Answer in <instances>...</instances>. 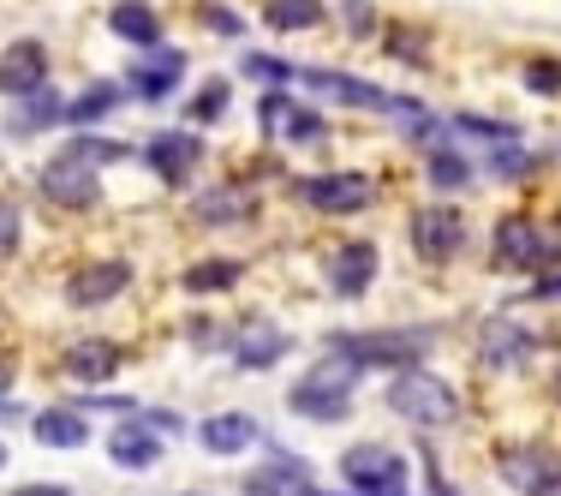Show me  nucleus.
Returning <instances> with one entry per match:
<instances>
[{"mask_svg": "<svg viewBox=\"0 0 561 496\" xmlns=\"http://www.w3.org/2000/svg\"><path fill=\"white\" fill-rule=\"evenodd\" d=\"M436 335L431 329H377V335H329V353L365 377V371H419Z\"/></svg>", "mask_w": 561, "mask_h": 496, "instance_id": "nucleus-1", "label": "nucleus"}, {"mask_svg": "<svg viewBox=\"0 0 561 496\" xmlns=\"http://www.w3.org/2000/svg\"><path fill=\"white\" fill-rule=\"evenodd\" d=\"M353 388H358V371L346 365V359L323 353L317 371H305V377L293 383L287 407L299 413V419H311V425H341L346 413H353Z\"/></svg>", "mask_w": 561, "mask_h": 496, "instance_id": "nucleus-2", "label": "nucleus"}, {"mask_svg": "<svg viewBox=\"0 0 561 496\" xmlns=\"http://www.w3.org/2000/svg\"><path fill=\"white\" fill-rule=\"evenodd\" d=\"M389 413L407 425H419V431H443V425L460 419V395H454L436 371H400L389 383Z\"/></svg>", "mask_w": 561, "mask_h": 496, "instance_id": "nucleus-3", "label": "nucleus"}, {"mask_svg": "<svg viewBox=\"0 0 561 496\" xmlns=\"http://www.w3.org/2000/svg\"><path fill=\"white\" fill-rule=\"evenodd\" d=\"M293 78H305L311 90H323V97H335L346 102V109H377V114H400V120H412V126H424V102H412V97H394V90H377V84H365V78H353V72H323V66H293Z\"/></svg>", "mask_w": 561, "mask_h": 496, "instance_id": "nucleus-4", "label": "nucleus"}, {"mask_svg": "<svg viewBox=\"0 0 561 496\" xmlns=\"http://www.w3.org/2000/svg\"><path fill=\"white\" fill-rule=\"evenodd\" d=\"M299 198L323 216H358L377 204V180L370 173H311V180H299Z\"/></svg>", "mask_w": 561, "mask_h": 496, "instance_id": "nucleus-5", "label": "nucleus"}, {"mask_svg": "<svg viewBox=\"0 0 561 496\" xmlns=\"http://www.w3.org/2000/svg\"><path fill=\"white\" fill-rule=\"evenodd\" d=\"M496 258L519 263V270H556V263H561V239L550 234V227L526 222V216H507L496 227Z\"/></svg>", "mask_w": 561, "mask_h": 496, "instance_id": "nucleus-6", "label": "nucleus"}, {"mask_svg": "<svg viewBox=\"0 0 561 496\" xmlns=\"http://www.w3.org/2000/svg\"><path fill=\"white\" fill-rule=\"evenodd\" d=\"M502 478L526 496H561V454L543 449V442H526V449L502 454Z\"/></svg>", "mask_w": 561, "mask_h": 496, "instance_id": "nucleus-7", "label": "nucleus"}, {"mask_svg": "<svg viewBox=\"0 0 561 496\" xmlns=\"http://www.w3.org/2000/svg\"><path fill=\"white\" fill-rule=\"evenodd\" d=\"M287 347H293V335L280 324H270V317H245V324L227 335V353H233L239 371H270V365H280Z\"/></svg>", "mask_w": 561, "mask_h": 496, "instance_id": "nucleus-8", "label": "nucleus"}, {"mask_svg": "<svg viewBox=\"0 0 561 496\" xmlns=\"http://www.w3.org/2000/svg\"><path fill=\"white\" fill-rule=\"evenodd\" d=\"M377 275H382V251L370 246V239H346V246L329 251V288H335L341 300H365Z\"/></svg>", "mask_w": 561, "mask_h": 496, "instance_id": "nucleus-9", "label": "nucleus"}, {"mask_svg": "<svg viewBox=\"0 0 561 496\" xmlns=\"http://www.w3.org/2000/svg\"><path fill=\"white\" fill-rule=\"evenodd\" d=\"M36 90H48V48L36 43V36H19V43L0 55V97L24 102V97H36Z\"/></svg>", "mask_w": 561, "mask_h": 496, "instance_id": "nucleus-10", "label": "nucleus"}, {"mask_svg": "<svg viewBox=\"0 0 561 496\" xmlns=\"http://www.w3.org/2000/svg\"><path fill=\"white\" fill-rule=\"evenodd\" d=\"M245 496H317V485H311V461L275 442V449H270V466L245 473Z\"/></svg>", "mask_w": 561, "mask_h": 496, "instance_id": "nucleus-11", "label": "nucleus"}, {"mask_svg": "<svg viewBox=\"0 0 561 496\" xmlns=\"http://www.w3.org/2000/svg\"><path fill=\"white\" fill-rule=\"evenodd\" d=\"M531 353H538V335L526 324H514V317H490V324L478 329V359H484L490 371H519Z\"/></svg>", "mask_w": 561, "mask_h": 496, "instance_id": "nucleus-12", "label": "nucleus"}, {"mask_svg": "<svg viewBox=\"0 0 561 496\" xmlns=\"http://www.w3.org/2000/svg\"><path fill=\"white\" fill-rule=\"evenodd\" d=\"M412 246H419L424 263H448L454 251L466 246V216H460V210H448V204L419 210V216H412Z\"/></svg>", "mask_w": 561, "mask_h": 496, "instance_id": "nucleus-13", "label": "nucleus"}, {"mask_svg": "<svg viewBox=\"0 0 561 496\" xmlns=\"http://www.w3.org/2000/svg\"><path fill=\"white\" fill-rule=\"evenodd\" d=\"M144 162L156 168V180H168V185H185V173H192L197 162H204V138L197 132H156L150 144H144Z\"/></svg>", "mask_w": 561, "mask_h": 496, "instance_id": "nucleus-14", "label": "nucleus"}, {"mask_svg": "<svg viewBox=\"0 0 561 496\" xmlns=\"http://www.w3.org/2000/svg\"><path fill=\"white\" fill-rule=\"evenodd\" d=\"M36 192L48 198V204H66V210H84L90 198H96V168H84L78 156H55L43 173H36Z\"/></svg>", "mask_w": 561, "mask_h": 496, "instance_id": "nucleus-15", "label": "nucleus"}, {"mask_svg": "<svg viewBox=\"0 0 561 496\" xmlns=\"http://www.w3.org/2000/svg\"><path fill=\"white\" fill-rule=\"evenodd\" d=\"M263 132L270 138H293V144H323V132H329V120L323 114H311V109H299V102H287V97H263Z\"/></svg>", "mask_w": 561, "mask_h": 496, "instance_id": "nucleus-16", "label": "nucleus"}, {"mask_svg": "<svg viewBox=\"0 0 561 496\" xmlns=\"http://www.w3.org/2000/svg\"><path fill=\"white\" fill-rule=\"evenodd\" d=\"M108 461L119 466V473H150V466L162 461V437H156L144 419H126L108 437Z\"/></svg>", "mask_w": 561, "mask_h": 496, "instance_id": "nucleus-17", "label": "nucleus"}, {"mask_svg": "<svg viewBox=\"0 0 561 496\" xmlns=\"http://www.w3.org/2000/svg\"><path fill=\"white\" fill-rule=\"evenodd\" d=\"M108 31L126 48H138V55L162 48V19H156V7H144V0H114V7H108Z\"/></svg>", "mask_w": 561, "mask_h": 496, "instance_id": "nucleus-18", "label": "nucleus"}, {"mask_svg": "<svg viewBox=\"0 0 561 496\" xmlns=\"http://www.w3.org/2000/svg\"><path fill=\"white\" fill-rule=\"evenodd\" d=\"M126 288H131V263L108 258V263H90V270H78L66 281V300L72 305H108L114 293H126Z\"/></svg>", "mask_w": 561, "mask_h": 496, "instance_id": "nucleus-19", "label": "nucleus"}, {"mask_svg": "<svg viewBox=\"0 0 561 496\" xmlns=\"http://www.w3.org/2000/svg\"><path fill=\"white\" fill-rule=\"evenodd\" d=\"M197 442H204L209 454H245L251 442H263V425L251 419V413H209V419L197 425Z\"/></svg>", "mask_w": 561, "mask_h": 496, "instance_id": "nucleus-20", "label": "nucleus"}, {"mask_svg": "<svg viewBox=\"0 0 561 496\" xmlns=\"http://www.w3.org/2000/svg\"><path fill=\"white\" fill-rule=\"evenodd\" d=\"M60 371H66L72 383L96 388V383H108L114 371H119V347H114V341H78V347H66Z\"/></svg>", "mask_w": 561, "mask_h": 496, "instance_id": "nucleus-21", "label": "nucleus"}, {"mask_svg": "<svg viewBox=\"0 0 561 496\" xmlns=\"http://www.w3.org/2000/svg\"><path fill=\"white\" fill-rule=\"evenodd\" d=\"M192 216L204 227H239V222L257 216V198H251L245 185H216V192H204L192 204Z\"/></svg>", "mask_w": 561, "mask_h": 496, "instance_id": "nucleus-22", "label": "nucleus"}, {"mask_svg": "<svg viewBox=\"0 0 561 496\" xmlns=\"http://www.w3.org/2000/svg\"><path fill=\"white\" fill-rule=\"evenodd\" d=\"M185 78V55H173V48H150V60L131 66V90H138L144 102H162L173 97V84Z\"/></svg>", "mask_w": 561, "mask_h": 496, "instance_id": "nucleus-23", "label": "nucleus"}, {"mask_svg": "<svg viewBox=\"0 0 561 496\" xmlns=\"http://www.w3.org/2000/svg\"><path fill=\"white\" fill-rule=\"evenodd\" d=\"M31 437L43 442V449H84L90 419L72 407H43V413H31Z\"/></svg>", "mask_w": 561, "mask_h": 496, "instance_id": "nucleus-24", "label": "nucleus"}, {"mask_svg": "<svg viewBox=\"0 0 561 496\" xmlns=\"http://www.w3.org/2000/svg\"><path fill=\"white\" fill-rule=\"evenodd\" d=\"M55 120H66V102L55 97V90H36V97H24L19 109H12L7 132H12V138H31V132L55 126Z\"/></svg>", "mask_w": 561, "mask_h": 496, "instance_id": "nucleus-25", "label": "nucleus"}, {"mask_svg": "<svg viewBox=\"0 0 561 496\" xmlns=\"http://www.w3.org/2000/svg\"><path fill=\"white\" fill-rule=\"evenodd\" d=\"M263 19H270V31H317V24L329 19V7L323 0H270V12H263Z\"/></svg>", "mask_w": 561, "mask_h": 496, "instance_id": "nucleus-26", "label": "nucleus"}, {"mask_svg": "<svg viewBox=\"0 0 561 496\" xmlns=\"http://www.w3.org/2000/svg\"><path fill=\"white\" fill-rule=\"evenodd\" d=\"M239 275H245V270H239L233 258H204V263H192L180 281H185V293H233Z\"/></svg>", "mask_w": 561, "mask_h": 496, "instance_id": "nucleus-27", "label": "nucleus"}, {"mask_svg": "<svg viewBox=\"0 0 561 496\" xmlns=\"http://www.w3.org/2000/svg\"><path fill=\"white\" fill-rule=\"evenodd\" d=\"M431 185L436 192H466V185H472V162H466L460 150H448V144H436L431 150Z\"/></svg>", "mask_w": 561, "mask_h": 496, "instance_id": "nucleus-28", "label": "nucleus"}, {"mask_svg": "<svg viewBox=\"0 0 561 496\" xmlns=\"http://www.w3.org/2000/svg\"><path fill=\"white\" fill-rule=\"evenodd\" d=\"M227 97H233V84H227V78H209V84L192 97V109H185V114H192V126H209V120H221Z\"/></svg>", "mask_w": 561, "mask_h": 496, "instance_id": "nucleus-29", "label": "nucleus"}, {"mask_svg": "<svg viewBox=\"0 0 561 496\" xmlns=\"http://www.w3.org/2000/svg\"><path fill=\"white\" fill-rule=\"evenodd\" d=\"M114 102H119V90L114 84H96V90H84L78 102H66V120H78V126H84V120H102Z\"/></svg>", "mask_w": 561, "mask_h": 496, "instance_id": "nucleus-30", "label": "nucleus"}, {"mask_svg": "<svg viewBox=\"0 0 561 496\" xmlns=\"http://www.w3.org/2000/svg\"><path fill=\"white\" fill-rule=\"evenodd\" d=\"M66 156H78L84 168H108V162H119V156H126V144H108V138H72V144H66Z\"/></svg>", "mask_w": 561, "mask_h": 496, "instance_id": "nucleus-31", "label": "nucleus"}, {"mask_svg": "<svg viewBox=\"0 0 561 496\" xmlns=\"http://www.w3.org/2000/svg\"><path fill=\"white\" fill-rule=\"evenodd\" d=\"M526 90H538V97H561V60H526Z\"/></svg>", "mask_w": 561, "mask_h": 496, "instance_id": "nucleus-32", "label": "nucleus"}, {"mask_svg": "<svg viewBox=\"0 0 561 496\" xmlns=\"http://www.w3.org/2000/svg\"><path fill=\"white\" fill-rule=\"evenodd\" d=\"M197 19H204L209 31H221V36H245V19H239V12H227V7H204Z\"/></svg>", "mask_w": 561, "mask_h": 496, "instance_id": "nucleus-33", "label": "nucleus"}, {"mask_svg": "<svg viewBox=\"0 0 561 496\" xmlns=\"http://www.w3.org/2000/svg\"><path fill=\"white\" fill-rule=\"evenodd\" d=\"M12 251H19V210L0 198V258H12Z\"/></svg>", "mask_w": 561, "mask_h": 496, "instance_id": "nucleus-34", "label": "nucleus"}, {"mask_svg": "<svg viewBox=\"0 0 561 496\" xmlns=\"http://www.w3.org/2000/svg\"><path fill=\"white\" fill-rule=\"evenodd\" d=\"M412 36H419V31H389V55L419 66V60H424V43H412Z\"/></svg>", "mask_w": 561, "mask_h": 496, "instance_id": "nucleus-35", "label": "nucleus"}, {"mask_svg": "<svg viewBox=\"0 0 561 496\" xmlns=\"http://www.w3.org/2000/svg\"><path fill=\"white\" fill-rule=\"evenodd\" d=\"M531 300H561V275H543L538 288H531Z\"/></svg>", "mask_w": 561, "mask_h": 496, "instance_id": "nucleus-36", "label": "nucleus"}, {"mask_svg": "<svg viewBox=\"0 0 561 496\" xmlns=\"http://www.w3.org/2000/svg\"><path fill=\"white\" fill-rule=\"evenodd\" d=\"M19 496H72V491H66V485H24Z\"/></svg>", "mask_w": 561, "mask_h": 496, "instance_id": "nucleus-37", "label": "nucleus"}, {"mask_svg": "<svg viewBox=\"0 0 561 496\" xmlns=\"http://www.w3.org/2000/svg\"><path fill=\"white\" fill-rule=\"evenodd\" d=\"M12 377H19V371H12V365H7V359H0V401H7V395H12Z\"/></svg>", "mask_w": 561, "mask_h": 496, "instance_id": "nucleus-38", "label": "nucleus"}, {"mask_svg": "<svg viewBox=\"0 0 561 496\" xmlns=\"http://www.w3.org/2000/svg\"><path fill=\"white\" fill-rule=\"evenodd\" d=\"M173 496H204V491H173Z\"/></svg>", "mask_w": 561, "mask_h": 496, "instance_id": "nucleus-39", "label": "nucleus"}, {"mask_svg": "<svg viewBox=\"0 0 561 496\" xmlns=\"http://www.w3.org/2000/svg\"><path fill=\"white\" fill-rule=\"evenodd\" d=\"M556 395H561V365H556Z\"/></svg>", "mask_w": 561, "mask_h": 496, "instance_id": "nucleus-40", "label": "nucleus"}, {"mask_svg": "<svg viewBox=\"0 0 561 496\" xmlns=\"http://www.w3.org/2000/svg\"><path fill=\"white\" fill-rule=\"evenodd\" d=\"M0 466H7V442H0Z\"/></svg>", "mask_w": 561, "mask_h": 496, "instance_id": "nucleus-41", "label": "nucleus"}]
</instances>
